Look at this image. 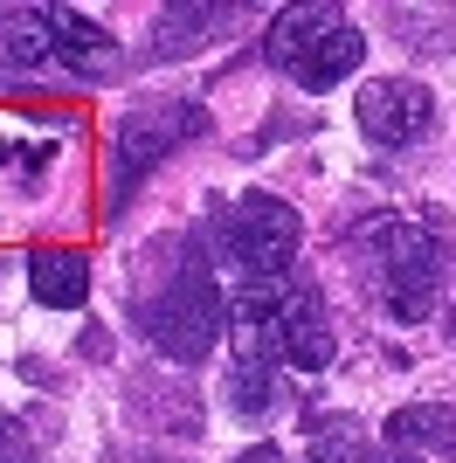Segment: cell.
Returning <instances> with one entry per match:
<instances>
[{
    "label": "cell",
    "mask_w": 456,
    "mask_h": 463,
    "mask_svg": "<svg viewBox=\"0 0 456 463\" xmlns=\"http://www.w3.org/2000/svg\"><path fill=\"white\" fill-rule=\"evenodd\" d=\"M353 277L374 298L394 326H422L429 311L442 305V270H450V250L436 235L408 222V214H374L353 229Z\"/></svg>",
    "instance_id": "cell-1"
},
{
    "label": "cell",
    "mask_w": 456,
    "mask_h": 463,
    "mask_svg": "<svg viewBox=\"0 0 456 463\" xmlns=\"http://www.w3.org/2000/svg\"><path fill=\"white\" fill-rule=\"evenodd\" d=\"M228 326H235V353L249 360H270L284 373H325L332 367V311L311 284H290V277H270V284H242L235 305H228Z\"/></svg>",
    "instance_id": "cell-2"
},
{
    "label": "cell",
    "mask_w": 456,
    "mask_h": 463,
    "mask_svg": "<svg viewBox=\"0 0 456 463\" xmlns=\"http://www.w3.org/2000/svg\"><path fill=\"white\" fill-rule=\"evenodd\" d=\"M242 463H284V449H249Z\"/></svg>",
    "instance_id": "cell-15"
},
{
    "label": "cell",
    "mask_w": 456,
    "mask_h": 463,
    "mask_svg": "<svg viewBox=\"0 0 456 463\" xmlns=\"http://www.w3.org/2000/svg\"><path fill=\"white\" fill-rule=\"evenodd\" d=\"M49 21H56V62L62 70H76V77H111L118 70L111 28H97V21L76 14V7H49Z\"/></svg>",
    "instance_id": "cell-9"
},
{
    "label": "cell",
    "mask_w": 456,
    "mask_h": 463,
    "mask_svg": "<svg viewBox=\"0 0 456 463\" xmlns=\"http://www.w3.org/2000/svg\"><path fill=\"white\" fill-rule=\"evenodd\" d=\"M222 402L242 415V422H277L290 402V381L284 367H270V360H249V353H235L222 373Z\"/></svg>",
    "instance_id": "cell-8"
},
{
    "label": "cell",
    "mask_w": 456,
    "mask_h": 463,
    "mask_svg": "<svg viewBox=\"0 0 456 463\" xmlns=\"http://www.w3.org/2000/svg\"><path fill=\"white\" fill-rule=\"evenodd\" d=\"M450 339H456V298H450Z\"/></svg>",
    "instance_id": "cell-16"
},
{
    "label": "cell",
    "mask_w": 456,
    "mask_h": 463,
    "mask_svg": "<svg viewBox=\"0 0 456 463\" xmlns=\"http://www.w3.org/2000/svg\"><path fill=\"white\" fill-rule=\"evenodd\" d=\"M304 463H366V429L360 422H325L311 429V449H304Z\"/></svg>",
    "instance_id": "cell-13"
},
{
    "label": "cell",
    "mask_w": 456,
    "mask_h": 463,
    "mask_svg": "<svg viewBox=\"0 0 456 463\" xmlns=\"http://www.w3.org/2000/svg\"><path fill=\"white\" fill-rule=\"evenodd\" d=\"M159 270L138 284L132 298V326L152 339V353H166V360H208L214 339H222V290H214V270L201 263V256L173 250V242H159Z\"/></svg>",
    "instance_id": "cell-3"
},
{
    "label": "cell",
    "mask_w": 456,
    "mask_h": 463,
    "mask_svg": "<svg viewBox=\"0 0 456 463\" xmlns=\"http://www.w3.org/2000/svg\"><path fill=\"white\" fill-rule=\"evenodd\" d=\"M0 56L14 62V70H28V62H56V21H49V7H14L7 28H0Z\"/></svg>",
    "instance_id": "cell-12"
},
{
    "label": "cell",
    "mask_w": 456,
    "mask_h": 463,
    "mask_svg": "<svg viewBox=\"0 0 456 463\" xmlns=\"http://www.w3.org/2000/svg\"><path fill=\"white\" fill-rule=\"evenodd\" d=\"M353 118H360V132L374 138L380 153H401V146L429 138L436 97H429V83H415V77H374V83H360Z\"/></svg>",
    "instance_id": "cell-7"
},
{
    "label": "cell",
    "mask_w": 456,
    "mask_h": 463,
    "mask_svg": "<svg viewBox=\"0 0 456 463\" xmlns=\"http://www.w3.org/2000/svg\"><path fill=\"white\" fill-rule=\"evenodd\" d=\"M35 457V443H28V429L14 422V415H0V463H28Z\"/></svg>",
    "instance_id": "cell-14"
},
{
    "label": "cell",
    "mask_w": 456,
    "mask_h": 463,
    "mask_svg": "<svg viewBox=\"0 0 456 463\" xmlns=\"http://www.w3.org/2000/svg\"><path fill=\"white\" fill-rule=\"evenodd\" d=\"M456 422H450V408L436 402H415V408H401V415H387V449H394V463L408 457H436V449H450Z\"/></svg>",
    "instance_id": "cell-11"
},
{
    "label": "cell",
    "mask_w": 456,
    "mask_h": 463,
    "mask_svg": "<svg viewBox=\"0 0 456 463\" xmlns=\"http://www.w3.org/2000/svg\"><path fill=\"white\" fill-rule=\"evenodd\" d=\"M304 250V222L290 201L277 194H242V201H228L222 222H214V256L235 263L249 284H270V277H290Z\"/></svg>",
    "instance_id": "cell-5"
},
{
    "label": "cell",
    "mask_w": 456,
    "mask_h": 463,
    "mask_svg": "<svg viewBox=\"0 0 456 463\" xmlns=\"http://www.w3.org/2000/svg\"><path fill=\"white\" fill-rule=\"evenodd\" d=\"M180 132H201V111H194V104H146V111L118 118V132H111V201L118 208H125V194L180 146Z\"/></svg>",
    "instance_id": "cell-6"
},
{
    "label": "cell",
    "mask_w": 456,
    "mask_h": 463,
    "mask_svg": "<svg viewBox=\"0 0 456 463\" xmlns=\"http://www.w3.org/2000/svg\"><path fill=\"white\" fill-rule=\"evenodd\" d=\"M28 290H35V305L49 311H70L90 298V263L76 250H35L28 256Z\"/></svg>",
    "instance_id": "cell-10"
},
{
    "label": "cell",
    "mask_w": 456,
    "mask_h": 463,
    "mask_svg": "<svg viewBox=\"0 0 456 463\" xmlns=\"http://www.w3.org/2000/svg\"><path fill=\"white\" fill-rule=\"evenodd\" d=\"M263 56L277 62L290 83H304V90H332L339 77H353L366 62V35L346 7L311 0V7H284V14L270 21Z\"/></svg>",
    "instance_id": "cell-4"
}]
</instances>
